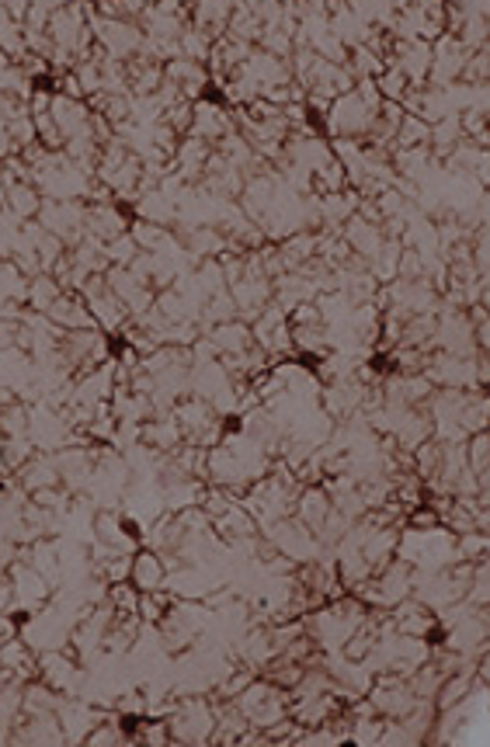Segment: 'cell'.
Wrapping results in <instances>:
<instances>
[{"label": "cell", "instance_id": "obj_1", "mask_svg": "<svg viewBox=\"0 0 490 747\" xmlns=\"http://www.w3.org/2000/svg\"><path fill=\"white\" fill-rule=\"evenodd\" d=\"M167 734L178 744H209L212 727H216V709L209 699H181L174 702V709L164 716Z\"/></svg>", "mask_w": 490, "mask_h": 747}, {"label": "cell", "instance_id": "obj_2", "mask_svg": "<svg viewBox=\"0 0 490 747\" xmlns=\"http://www.w3.org/2000/svg\"><path fill=\"white\" fill-rule=\"evenodd\" d=\"M379 115V105H372V101H365L362 94L351 87V91L338 94V98L331 101V108H327L324 122L327 129H331V136H351V139H362L365 133L372 129V122H376Z\"/></svg>", "mask_w": 490, "mask_h": 747}, {"label": "cell", "instance_id": "obj_3", "mask_svg": "<svg viewBox=\"0 0 490 747\" xmlns=\"http://www.w3.org/2000/svg\"><path fill=\"white\" fill-rule=\"evenodd\" d=\"M11 591H14V605L28 612H39L49 602V581L28 560L11 567Z\"/></svg>", "mask_w": 490, "mask_h": 747}, {"label": "cell", "instance_id": "obj_4", "mask_svg": "<svg viewBox=\"0 0 490 747\" xmlns=\"http://www.w3.org/2000/svg\"><path fill=\"white\" fill-rule=\"evenodd\" d=\"M164 77L174 80L185 101H199L202 91L209 84V67L199 60H188V56H174V60L164 63Z\"/></svg>", "mask_w": 490, "mask_h": 747}, {"label": "cell", "instance_id": "obj_5", "mask_svg": "<svg viewBox=\"0 0 490 747\" xmlns=\"http://www.w3.org/2000/svg\"><path fill=\"white\" fill-rule=\"evenodd\" d=\"M188 133L216 146L219 139L230 133V115L216 101H192V129Z\"/></svg>", "mask_w": 490, "mask_h": 747}, {"label": "cell", "instance_id": "obj_6", "mask_svg": "<svg viewBox=\"0 0 490 747\" xmlns=\"http://www.w3.org/2000/svg\"><path fill=\"white\" fill-rule=\"evenodd\" d=\"M129 230L126 216H122L119 209H115L112 202H91L87 205V216H84V233H91V237H98L101 244H108V240L122 237V233Z\"/></svg>", "mask_w": 490, "mask_h": 747}, {"label": "cell", "instance_id": "obj_7", "mask_svg": "<svg viewBox=\"0 0 490 747\" xmlns=\"http://www.w3.org/2000/svg\"><path fill=\"white\" fill-rule=\"evenodd\" d=\"M46 317L53 320L60 331H77V327H94V317L91 310H87L84 296L80 292H70L63 289L60 296H56V303L46 310Z\"/></svg>", "mask_w": 490, "mask_h": 747}, {"label": "cell", "instance_id": "obj_8", "mask_svg": "<svg viewBox=\"0 0 490 747\" xmlns=\"http://www.w3.org/2000/svg\"><path fill=\"white\" fill-rule=\"evenodd\" d=\"M206 338H209L212 348H216V355H240V351H247L254 344L251 324H247V320H240V317L209 327Z\"/></svg>", "mask_w": 490, "mask_h": 747}, {"label": "cell", "instance_id": "obj_9", "mask_svg": "<svg viewBox=\"0 0 490 747\" xmlns=\"http://www.w3.org/2000/svg\"><path fill=\"white\" fill-rule=\"evenodd\" d=\"M140 442L153 452H174L181 442H185V431H181V424L174 421V417L157 414V417H150V421H143Z\"/></svg>", "mask_w": 490, "mask_h": 747}, {"label": "cell", "instance_id": "obj_10", "mask_svg": "<svg viewBox=\"0 0 490 747\" xmlns=\"http://www.w3.org/2000/svg\"><path fill=\"white\" fill-rule=\"evenodd\" d=\"M331 494H327L324 487H306L303 494L292 501V511H296V522H303L310 532L320 529V522L327 518V511H331Z\"/></svg>", "mask_w": 490, "mask_h": 747}, {"label": "cell", "instance_id": "obj_11", "mask_svg": "<svg viewBox=\"0 0 490 747\" xmlns=\"http://www.w3.org/2000/svg\"><path fill=\"white\" fill-rule=\"evenodd\" d=\"M129 581L136 584L140 591H160L167 584V567L164 560H160L157 549H143V553L133 556V574H129Z\"/></svg>", "mask_w": 490, "mask_h": 747}, {"label": "cell", "instance_id": "obj_12", "mask_svg": "<svg viewBox=\"0 0 490 747\" xmlns=\"http://www.w3.org/2000/svg\"><path fill=\"white\" fill-rule=\"evenodd\" d=\"M393 167H397L407 181H418L421 185V181L435 171V153H431V146H397Z\"/></svg>", "mask_w": 490, "mask_h": 747}, {"label": "cell", "instance_id": "obj_13", "mask_svg": "<svg viewBox=\"0 0 490 747\" xmlns=\"http://www.w3.org/2000/svg\"><path fill=\"white\" fill-rule=\"evenodd\" d=\"M18 483L25 494H35L42 487H60V470H56V459L53 456H32L25 466L18 470Z\"/></svg>", "mask_w": 490, "mask_h": 747}, {"label": "cell", "instance_id": "obj_14", "mask_svg": "<svg viewBox=\"0 0 490 747\" xmlns=\"http://www.w3.org/2000/svg\"><path fill=\"white\" fill-rule=\"evenodd\" d=\"M136 216L146 219V223L171 226V223H178V202L160 192V188H150V192H143L140 199H136Z\"/></svg>", "mask_w": 490, "mask_h": 747}, {"label": "cell", "instance_id": "obj_15", "mask_svg": "<svg viewBox=\"0 0 490 747\" xmlns=\"http://www.w3.org/2000/svg\"><path fill=\"white\" fill-rule=\"evenodd\" d=\"M94 536H98V543L122 549V553H133V532H129V525L122 522L119 515H112V511L101 508L98 515H94Z\"/></svg>", "mask_w": 490, "mask_h": 747}, {"label": "cell", "instance_id": "obj_16", "mask_svg": "<svg viewBox=\"0 0 490 747\" xmlns=\"http://www.w3.org/2000/svg\"><path fill=\"white\" fill-rule=\"evenodd\" d=\"M4 202L14 219H35L42 209V192L35 185H28V181H14V185L4 188Z\"/></svg>", "mask_w": 490, "mask_h": 747}, {"label": "cell", "instance_id": "obj_17", "mask_svg": "<svg viewBox=\"0 0 490 747\" xmlns=\"http://www.w3.org/2000/svg\"><path fill=\"white\" fill-rule=\"evenodd\" d=\"M216 532L223 539H230V543H244V539H251L254 536V518H251V511L244 508V504H237L233 501L230 508L223 511V515L216 518Z\"/></svg>", "mask_w": 490, "mask_h": 747}, {"label": "cell", "instance_id": "obj_18", "mask_svg": "<svg viewBox=\"0 0 490 747\" xmlns=\"http://www.w3.org/2000/svg\"><path fill=\"white\" fill-rule=\"evenodd\" d=\"M60 292H63V285H60V278H56V275H49V272L32 275V278H28V289H25L28 310L46 313L49 306L56 303V296H60Z\"/></svg>", "mask_w": 490, "mask_h": 747}, {"label": "cell", "instance_id": "obj_19", "mask_svg": "<svg viewBox=\"0 0 490 747\" xmlns=\"http://www.w3.org/2000/svg\"><path fill=\"white\" fill-rule=\"evenodd\" d=\"M372 80H376L383 101H397V105H400V98L407 94V87H411V80L404 77V70H400L397 63H386L383 73H379V77H372Z\"/></svg>", "mask_w": 490, "mask_h": 747}, {"label": "cell", "instance_id": "obj_20", "mask_svg": "<svg viewBox=\"0 0 490 747\" xmlns=\"http://www.w3.org/2000/svg\"><path fill=\"white\" fill-rule=\"evenodd\" d=\"M428 136H431L428 122L404 112V119H400V126H397V136H393V146H428Z\"/></svg>", "mask_w": 490, "mask_h": 747}, {"label": "cell", "instance_id": "obj_21", "mask_svg": "<svg viewBox=\"0 0 490 747\" xmlns=\"http://www.w3.org/2000/svg\"><path fill=\"white\" fill-rule=\"evenodd\" d=\"M456 560H466V563H477V560H487V532H463V536L456 539Z\"/></svg>", "mask_w": 490, "mask_h": 747}, {"label": "cell", "instance_id": "obj_22", "mask_svg": "<svg viewBox=\"0 0 490 747\" xmlns=\"http://www.w3.org/2000/svg\"><path fill=\"white\" fill-rule=\"evenodd\" d=\"M140 254V244H136L133 237H129V230L122 233V237H115V240H108L105 244V258H108V265H122V268H129L133 265V258Z\"/></svg>", "mask_w": 490, "mask_h": 747}, {"label": "cell", "instance_id": "obj_23", "mask_svg": "<svg viewBox=\"0 0 490 747\" xmlns=\"http://www.w3.org/2000/svg\"><path fill=\"white\" fill-rule=\"evenodd\" d=\"M129 741H133V737L122 734V723H112L108 716L101 723H94V730L84 737V744H129Z\"/></svg>", "mask_w": 490, "mask_h": 747}, {"label": "cell", "instance_id": "obj_24", "mask_svg": "<svg viewBox=\"0 0 490 747\" xmlns=\"http://www.w3.org/2000/svg\"><path fill=\"white\" fill-rule=\"evenodd\" d=\"M411 525H414V529H435V525H442V518H438L435 508H421V511H414V515H411Z\"/></svg>", "mask_w": 490, "mask_h": 747}, {"label": "cell", "instance_id": "obj_25", "mask_svg": "<svg viewBox=\"0 0 490 747\" xmlns=\"http://www.w3.org/2000/svg\"><path fill=\"white\" fill-rule=\"evenodd\" d=\"M0 199H4V160H0Z\"/></svg>", "mask_w": 490, "mask_h": 747}]
</instances>
